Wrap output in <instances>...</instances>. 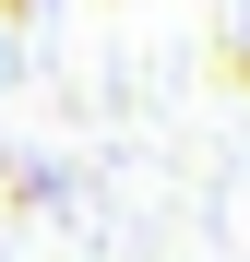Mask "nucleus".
Wrapping results in <instances>:
<instances>
[{
  "mask_svg": "<svg viewBox=\"0 0 250 262\" xmlns=\"http://www.w3.org/2000/svg\"><path fill=\"white\" fill-rule=\"evenodd\" d=\"M238 83H250V48H238Z\"/></svg>",
  "mask_w": 250,
  "mask_h": 262,
  "instance_id": "f03ea898",
  "label": "nucleus"
},
{
  "mask_svg": "<svg viewBox=\"0 0 250 262\" xmlns=\"http://www.w3.org/2000/svg\"><path fill=\"white\" fill-rule=\"evenodd\" d=\"M0 12H36V0H0Z\"/></svg>",
  "mask_w": 250,
  "mask_h": 262,
  "instance_id": "f257e3e1",
  "label": "nucleus"
}]
</instances>
